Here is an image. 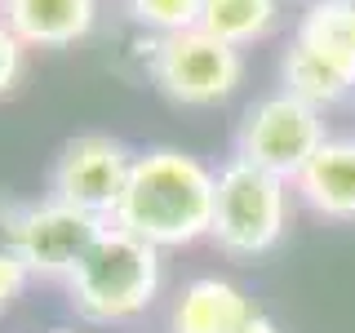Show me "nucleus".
I'll return each instance as SVG.
<instances>
[{
  "label": "nucleus",
  "mask_w": 355,
  "mask_h": 333,
  "mask_svg": "<svg viewBox=\"0 0 355 333\" xmlns=\"http://www.w3.org/2000/svg\"><path fill=\"white\" fill-rule=\"evenodd\" d=\"M214 187L218 169H209L200 155L178 147H147L133 155L129 187L120 196L116 227L133 231L155 249H187L209 240L214 227Z\"/></svg>",
  "instance_id": "nucleus-1"
},
{
  "label": "nucleus",
  "mask_w": 355,
  "mask_h": 333,
  "mask_svg": "<svg viewBox=\"0 0 355 333\" xmlns=\"http://www.w3.org/2000/svg\"><path fill=\"white\" fill-rule=\"evenodd\" d=\"M164 284V262L160 249L138 240L133 231L107 222L98 244L85 253L76 275L67 280V302L85 325H129V320L147 316L151 302L160 298Z\"/></svg>",
  "instance_id": "nucleus-2"
},
{
  "label": "nucleus",
  "mask_w": 355,
  "mask_h": 333,
  "mask_svg": "<svg viewBox=\"0 0 355 333\" xmlns=\"http://www.w3.org/2000/svg\"><path fill=\"white\" fill-rule=\"evenodd\" d=\"M288 218H293V182L288 178L266 173L258 164L240 160V155L218 164L209 240L222 258L231 262L266 258L284 240Z\"/></svg>",
  "instance_id": "nucleus-3"
},
{
  "label": "nucleus",
  "mask_w": 355,
  "mask_h": 333,
  "mask_svg": "<svg viewBox=\"0 0 355 333\" xmlns=\"http://www.w3.org/2000/svg\"><path fill=\"white\" fill-rule=\"evenodd\" d=\"M324 111L293 98L288 89H275V94H262L244 107L236 125V155L293 182L311 164V155L324 147Z\"/></svg>",
  "instance_id": "nucleus-4"
},
{
  "label": "nucleus",
  "mask_w": 355,
  "mask_h": 333,
  "mask_svg": "<svg viewBox=\"0 0 355 333\" xmlns=\"http://www.w3.org/2000/svg\"><path fill=\"white\" fill-rule=\"evenodd\" d=\"M151 85L173 107H218L244 85V49L209 36V31H178L155 44Z\"/></svg>",
  "instance_id": "nucleus-5"
},
{
  "label": "nucleus",
  "mask_w": 355,
  "mask_h": 333,
  "mask_svg": "<svg viewBox=\"0 0 355 333\" xmlns=\"http://www.w3.org/2000/svg\"><path fill=\"white\" fill-rule=\"evenodd\" d=\"M133 155L120 138L111 133H76L67 138L49 169V196L62 205H76L94 218H116L120 196L129 187Z\"/></svg>",
  "instance_id": "nucleus-6"
},
{
  "label": "nucleus",
  "mask_w": 355,
  "mask_h": 333,
  "mask_svg": "<svg viewBox=\"0 0 355 333\" xmlns=\"http://www.w3.org/2000/svg\"><path fill=\"white\" fill-rule=\"evenodd\" d=\"M107 231V218H94L76 205L44 196L36 205L18 209V249L31 280H71L85 253Z\"/></svg>",
  "instance_id": "nucleus-7"
},
{
  "label": "nucleus",
  "mask_w": 355,
  "mask_h": 333,
  "mask_svg": "<svg viewBox=\"0 0 355 333\" xmlns=\"http://www.w3.org/2000/svg\"><path fill=\"white\" fill-rule=\"evenodd\" d=\"M293 196L324 222H355V133H329L293 178Z\"/></svg>",
  "instance_id": "nucleus-8"
},
{
  "label": "nucleus",
  "mask_w": 355,
  "mask_h": 333,
  "mask_svg": "<svg viewBox=\"0 0 355 333\" xmlns=\"http://www.w3.org/2000/svg\"><path fill=\"white\" fill-rule=\"evenodd\" d=\"M253 311H258V302L236 280H227V275H196L173 298L169 333H231Z\"/></svg>",
  "instance_id": "nucleus-9"
},
{
  "label": "nucleus",
  "mask_w": 355,
  "mask_h": 333,
  "mask_svg": "<svg viewBox=\"0 0 355 333\" xmlns=\"http://www.w3.org/2000/svg\"><path fill=\"white\" fill-rule=\"evenodd\" d=\"M280 89H288L293 98H302V103L320 107V111H329L355 98V67L324 53L320 44L293 36L288 49L280 53Z\"/></svg>",
  "instance_id": "nucleus-10"
},
{
  "label": "nucleus",
  "mask_w": 355,
  "mask_h": 333,
  "mask_svg": "<svg viewBox=\"0 0 355 333\" xmlns=\"http://www.w3.org/2000/svg\"><path fill=\"white\" fill-rule=\"evenodd\" d=\"M5 22L27 49H67L98 22V0H9Z\"/></svg>",
  "instance_id": "nucleus-11"
},
{
  "label": "nucleus",
  "mask_w": 355,
  "mask_h": 333,
  "mask_svg": "<svg viewBox=\"0 0 355 333\" xmlns=\"http://www.w3.org/2000/svg\"><path fill=\"white\" fill-rule=\"evenodd\" d=\"M284 18V0H200V31L249 49L266 40Z\"/></svg>",
  "instance_id": "nucleus-12"
},
{
  "label": "nucleus",
  "mask_w": 355,
  "mask_h": 333,
  "mask_svg": "<svg viewBox=\"0 0 355 333\" xmlns=\"http://www.w3.org/2000/svg\"><path fill=\"white\" fill-rule=\"evenodd\" d=\"M293 36L320 44L324 53L355 67V5H347V0H311L302 18H297Z\"/></svg>",
  "instance_id": "nucleus-13"
},
{
  "label": "nucleus",
  "mask_w": 355,
  "mask_h": 333,
  "mask_svg": "<svg viewBox=\"0 0 355 333\" xmlns=\"http://www.w3.org/2000/svg\"><path fill=\"white\" fill-rule=\"evenodd\" d=\"M125 14L147 36H178L200 27V0H125Z\"/></svg>",
  "instance_id": "nucleus-14"
},
{
  "label": "nucleus",
  "mask_w": 355,
  "mask_h": 333,
  "mask_svg": "<svg viewBox=\"0 0 355 333\" xmlns=\"http://www.w3.org/2000/svg\"><path fill=\"white\" fill-rule=\"evenodd\" d=\"M27 262H22L18 249V209L14 205H0V311H5L27 284Z\"/></svg>",
  "instance_id": "nucleus-15"
},
{
  "label": "nucleus",
  "mask_w": 355,
  "mask_h": 333,
  "mask_svg": "<svg viewBox=\"0 0 355 333\" xmlns=\"http://www.w3.org/2000/svg\"><path fill=\"white\" fill-rule=\"evenodd\" d=\"M22 71H27V44H22L18 31L0 18V98L18 89Z\"/></svg>",
  "instance_id": "nucleus-16"
},
{
  "label": "nucleus",
  "mask_w": 355,
  "mask_h": 333,
  "mask_svg": "<svg viewBox=\"0 0 355 333\" xmlns=\"http://www.w3.org/2000/svg\"><path fill=\"white\" fill-rule=\"evenodd\" d=\"M231 333H284V329L275 325V316H266V311L258 307V311H253L249 320H240V325L231 329Z\"/></svg>",
  "instance_id": "nucleus-17"
},
{
  "label": "nucleus",
  "mask_w": 355,
  "mask_h": 333,
  "mask_svg": "<svg viewBox=\"0 0 355 333\" xmlns=\"http://www.w3.org/2000/svg\"><path fill=\"white\" fill-rule=\"evenodd\" d=\"M5 9H9V0H0V18H5Z\"/></svg>",
  "instance_id": "nucleus-18"
},
{
  "label": "nucleus",
  "mask_w": 355,
  "mask_h": 333,
  "mask_svg": "<svg viewBox=\"0 0 355 333\" xmlns=\"http://www.w3.org/2000/svg\"><path fill=\"white\" fill-rule=\"evenodd\" d=\"M49 333H76V329H49Z\"/></svg>",
  "instance_id": "nucleus-19"
},
{
  "label": "nucleus",
  "mask_w": 355,
  "mask_h": 333,
  "mask_svg": "<svg viewBox=\"0 0 355 333\" xmlns=\"http://www.w3.org/2000/svg\"><path fill=\"white\" fill-rule=\"evenodd\" d=\"M347 5H355V0H347Z\"/></svg>",
  "instance_id": "nucleus-20"
},
{
  "label": "nucleus",
  "mask_w": 355,
  "mask_h": 333,
  "mask_svg": "<svg viewBox=\"0 0 355 333\" xmlns=\"http://www.w3.org/2000/svg\"><path fill=\"white\" fill-rule=\"evenodd\" d=\"M351 103H355V98H351Z\"/></svg>",
  "instance_id": "nucleus-21"
}]
</instances>
